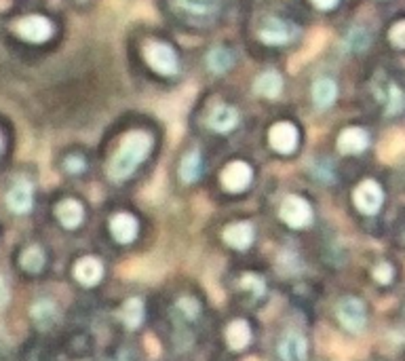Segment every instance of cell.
<instances>
[{
	"label": "cell",
	"mask_w": 405,
	"mask_h": 361,
	"mask_svg": "<svg viewBox=\"0 0 405 361\" xmlns=\"http://www.w3.org/2000/svg\"><path fill=\"white\" fill-rule=\"evenodd\" d=\"M150 148H152V138L148 134H144V132L129 134L122 140V144H120L118 153L114 155V159L110 161V167H108L110 178L116 180V182L127 180L135 169L146 161Z\"/></svg>",
	"instance_id": "obj_1"
},
{
	"label": "cell",
	"mask_w": 405,
	"mask_h": 361,
	"mask_svg": "<svg viewBox=\"0 0 405 361\" xmlns=\"http://www.w3.org/2000/svg\"><path fill=\"white\" fill-rule=\"evenodd\" d=\"M144 57L159 74H165V76L176 74L178 68H180L176 51L165 43H148L144 47Z\"/></svg>",
	"instance_id": "obj_2"
},
{
	"label": "cell",
	"mask_w": 405,
	"mask_h": 361,
	"mask_svg": "<svg viewBox=\"0 0 405 361\" xmlns=\"http://www.w3.org/2000/svg\"><path fill=\"white\" fill-rule=\"evenodd\" d=\"M15 32L30 41V43H45L51 38L53 34V26L47 17L43 15H30V17H24L15 24Z\"/></svg>",
	"instance_id": "obj_3"
},
{
	"label": "cell",
	"mask_w": 405,
	"mask_h": 361,
	"mask_svg": "<svg viewBox=\"0 0 405 361\" xmlns=\"http://www.w3.org/2000/svg\"><path fill=\"white\" fill-rule=\"evenodd\" d=\"M281 220L290 224L292 228H302L311 224L313 220V209L302 197H287L281 205Z\"/></svg>",
	"instance_id": "obj_4"
},
{
	"label": "cell",
	"mask_w": 405,
	"mask_h": 361,
	"mask_svg": "<svg viewBox=\"0 0 405 361\" xmlns=\"http://www.w3.org/2000/svg\"><path fill=\"white\" fill-rule=\"evenodd\" d=\"M296 34H298V28L290 22H283V20H270L260 30V38L266 45H285V43L294 41Z\"/></svg>",
	"instance_id": "obj_5"
},
{
	"label": "cell",
	"mask_w": 405,
	"mask_h": 361,
	"mask_svg": "<svg viewBox=\"0 0 405 361\" xmlns=\"http://www.w3.org/2000/svg\"><path fill=\"white\" fill-rule=\"evenodd\" d=\"M338 319L350 332H361L365 327V309L357 298H344L338 306Z\"/></svg>",
	"instance_id": "obj_6"
},
{
	"label": "cell",
	"mask_w": 405,
	"mask_h": 361,
	"mask_svg": "<svg viewBox=\"0 0 405 361\" xmlns=\"http://www.w3.org/2000/svg\"><path fill=\"white\" fill-rule=\"evenodd\" d=\"M355 205H357L363 213H367V215L376 213V211L380 209V205H382V188H380L376 182H371V180L363 182V184L355 190Z\"/></svg>",
	"instance_id": "obj_7"
},
{
	"label": "cell",
	"mask_w": 405,
	"mask_h": 361,
	"mask_svg": "<svg viewBox=\"0 0 405 361\" xmlns=\"http://www.w3.org/2000/svg\"><path fill=\"white\" fill-rule=\"evenodd\" d=\"M270 146L283 155L294 153L298 146V129L292 123H277L270 129Z\"/></svg>",
	"instance_id": "obj_8"
},
{
	"label": "cell",
	"mask_w": 405,
	"mask_h": 361,
	"mask_svg": "<svg viewBox=\"0 0 405 361\" xmlns=\"http://www.w3.org/2000/svg\"><path fill=\"white\" fill-rule=\"evenodd\" d=\"M251 182V167L243 161L230 163L224 174H222V184L230 190V192H239L243 188H247Z\"/></svg>",
	"instance_id": "obj_9"
},
{
	"label": "cell",
	"mask_w": 405,
	"mask_h": 361,
	"mask_svg": "<svg viewBox=\"0 0 405 361\" xmlns=\"http://www.w3.org/2000/svg\"><path fill=\"white\" fill-rule=\"evenodd\" d=\"M279 355L283 361H304L306 359V340L298 332H287L281 338Z\"/></svg>",
	"instance_id": "obj_10"
},
{
	"label": "cell",
	"mask_w": 405,
	"mask_h": 361,
	"mask_svg": "<svg viewBox=\"0 0 405 361\" xmlns=\"http://www.w3.org/2000/svg\"><path fill=\"white\" fill-rule=\"evenodd\" d=\"M239 123V112L226 104H220L211 110L209 114V127L213 132H220V134H226L230 129H234Z\"/></svg>",
	"instance_id": "obj_11"
},
{
	"label": "cell",
	"mask_w": 405,
	"mask_h": 361,
	"mask_svg": "<svg viewBox=\"0 0 405 361\" xmlns=\"http://www.w3.org/2000/svg\"><path fill=\"white\" fill-rule=\"evenodd\" d=\"M369 144V138L363 129L359 127H348L342 132V136L338 138V148L344 153V155H359L367 148Z\"/></svg>",
	"instance_id": "obj_12"
},
{
	"label": "cell",
	"mask_w": 405,
	"mask_h": 361,
	"mask_svg": "<svg viewBox=\"0 0 405 361\" xmlns=\"http://www.w3.org/2000/svg\"><path fill=\"white\" fill-rule=\"evenodd\" d=\"M224 241L234 248V250H247L253 241V228L247 222H239V224H230L224 230Z\"/></svg>",
	"instance_id": "obj_13"
},
{
	"label": "cell",
	"mask_w": 405,
	"mask_h": 361,
	"mask_svg": "<svg viewBox=\"0 0 405 361\" xmlns=\"http://www.w3.org/2000/svg\"><path fill=\"white\" fill-rule=\"evenodd\" d=\"M7 205H9L11 211H15V213H26V211H30V207H32V186H30V182H26V180L17 182V184L9 190V194H7Z\"/></svg>",
	"instance_id": "obj_14"
},
{
	"label": "cell",
	"mask_w": 405,
	"mask_h": 361,
	"mask_svg": "<svg viewBox=\"0 0 405 361\" xmlns=\"http://www.w3.org/2000/svg\"><path fill=\"white\" fill-rule=\"evenodd\" d=\"M110 230H112L114 239L120 241V243H131L135 234H138V222H135V218L129 213H118L112 218Z\"/></svg>",
	"instance_id": "obj_15"
},
{
	"label": "cell",
	"mask_w": 405,
	"mask_h": 361,
	"mask_svg": "<svg viewBox=\"0 0 405 361\" xmlns=\"http://www.w3.org/2000/svg\"><path fill=\"white\" fill-rule=\"evenodd\" d=\"M101 273H104L101 262L95 258H83L74 267V275L83 285H95L101 279Z\"/></svg>",
	"instance_id": "obj_16"
},
{
	"label": "cell",
	"mask_w": 405,
	"mask_h": 361,
	"mask_svg": "<svg viewBox=\"0 0 405 361\" xmlns=\"http://www.w3.org/2000/svg\"><path fill=\"white\" fill-rule=\"evenodd\" d=\"M283 89V78L279 76V72L268 70L264 74H260V78L255 80V91L264 97H277Z\"/></svg>",
	"instance_id": "obj_17"
},
{
	"label": "cell",
	"mask_w": 405,
	"mask_h": 361,
	"mask_svg": "<svg viewBox=\"0 0 405 361\" xmlns=\"http://www.w3.org/2000/svg\"><path fill=\"white\" fill-rule=\"evenodd\" d=\"M57 218L66 228H76L83 222V205L78 201H64L57 205Z\"/></svg>",
	"instance_id": "obj_18"
},
{
	"label": "cell",
	"mask_w": 405,
	"mask_h": 361,
	"mask_svg": "<svg viewBox=\"0 0 405 361\" xmlns=\"http://www.w3.org/2000/svg\"><path fill=\"white\" fill-rule=\"evenodd\" d=\"M226 340H228V344H230L234 351L245 348V346L249 344V340H251V330H249L247 321H243V319L232 321V323L228 325V330H226Z\"/></svg>",
	"instance_id": "obj_19"
},
{
	"label": "cell",
	"mask_w": 405,
	"mask_h": 361,
	"mask_svg": "<svg viewBox=\"0 0 405 361\" xmlns=\"http://www.w3.org/2000/svg\"><path fill=\"white\" fill-rule=\"evenodd\" d=\"M336 95H338L336 83L329 80V78H321V80H317L315 87H313V99H315V104H317L319 108H329V106L334 104Z\"/></svg>",
	"instance_id": "obj_20"
},
{
	"label": "cell",
	"mask_w": 405,
	"mask_h": 361,
	"mask_svg": "<svg viewBox=\"0 0 405 361\" xmlns=\"http://www.w3.org/2000/svg\"><path fill=\"white\" fill-rule=\"evenodd\" d=\"M59 313H57V306L51 302V300H38L34 306H32V319L41 325V327H49L57 321Z\"/></svg>",
	"instance_id": "obj_21"
},
{
	"label": "cell",
	"mask_w": 405,
	"mask_h": 361,
	"mask_svg": "<svg viewBox=\"0 0 405 361\" xmlns=\"http://www.w3.org/2000/svg\"><path fill=\"white\" fill-rule=\"evenodd\" d=\"M120 319L127 327H138L144 319V304L140 298H129L120 309Z\"/></svg>",
	"instance_id": "obj_22"
},
{
	"label": "cell",
	"mask_w": 405,
	"mask_h": 361,
	"mask_svg": "<svg viewBox=\"0 0 405 361\" xmlns=\"http://www.w3.org/2000/svg\"><path fill=\"white\" fill-rule=\"evenodd\" d=\"M173 3L190 15H211L215 11L213 0H173Z\"/></svg>",
	"instance_id": "obj_23"
},
{
	"label": "cell",
	"mask_w": 405,
	"mask_h": 361,
	"mask_svg": "<svg viewBox=\"0 0 405 361\" xmlns=\"http://www.w3.org/2000/svg\"><path fill=\"white\" fill-rule=\"evenodd\" d=\"M180 176L184 182H194L201 176V157L199 153H190L184 157L182 167H180Z\"/></svg>",
	"instance_id": "obj_24"
},
{
	"label": "cell",
	"mask_w": 405,
	"mask_h": 361,
	"mask_svg": "<svg viewBox=\"0 0 405 361\" xmlns=\"http://www.w3.org/2000/svg\"><path fill=\"white\" fill-rule=\"evenodd\" d=\"M232 62H234V57H232V53L228 51V49H213L211 53H209V57H207V64H209V68L213 70V72H226L230 66H232Z\"/></svg>",
	"instance_id": "obj_25"
},
{
	"label": "cell",
	"mask_w": 405,
	"mask_h": 361,
	"mask_svg": "<svg viewBox=\"0 0 405 361\" xmlns=\"http://www.w3.org/2000/svg\"><path fill=\"white\" fill-rule=\"evenodd\" d=\"M45 264V254L41 248H28L24 254H22V267L30 273H36L41 271Z\"/></svg>",
	"instance_id": "obj_26"
},
{
	"label": "cell",
	"mask_w": 405,
	"mask_h": 361,
	"mask_svg": "<svg viewBox=\"0 0 405 361\" xmlns=\"http://www.w3.org/2000/svg\"><path fill=\"white\" fill-rule=\"evenodd\" d=\"M388 97H386V112L388 114H397V112H401V106H403V95H401V91L395 87V85H390L388 87Z\"/></svg>",
	"instance_id": "obj_27"
},
{
	"label": "cell",
	"mask_w": 405,
	"mask_h": 361,
	"mask_svg": "<svg viewBox=\"0 0 405 361\" xmlns=\"http://www.w3.org/2000/svg\"><path fill=\"white\" fill-rule=\"evenodd\" d=\"M241 285L249 292H253V296H262L264 294V281L255 275H245L241 279Z\"/></svg>",
	"instance_id": "obj_28"
},
{
	"label": "cell",
	"mask_w": 405,
	"mask_h": 361,
	"mask_svg": "<svg viewBox=\"0 0 405 361\" xmlns=\"http://www.w3.org/2000/svg\"><path fill=\"white\" fill-rule=\"evenodd\" d=\"M178 309H182V311H184L182 315H186L188 319H194L197 313H199V302L192 300V298H182V300L178 302Z\"/></svg>",
	"instance_id": "obj_29"
},
{
	"label": "cell",
	"mask_w": 405,
	"mask_h": 361,
	"mask_svg": "<svg viewBox=\"0 0 405 361\" xmlns=\"http://www.w3.org/2000/svg\"><path fill=\"white\" fill-rule=\"evenodd\" d=\"M374 275H376V279H378L380 283H390V279H392V269H390L386 262H382V264H378V267L374 269Z\"/></svg>",
	"instance_id": "obj_30"
},
{
	"label": "cell",
	"mask_w": 405,
	"mask_h": 361,
	"mask_svg": "<svg viewBox=\"0 0 405 361\" xmlns=\"http://www.w3.org/2000/svg\"><path fill=\"white\" fill-rule=\"evenodd\" d=\"M64 165H66V169H68V171H72V174H78V171H83V169L87 167L85 159H80V157H76V155L68 157Z\"/></svg>",
	"instance_id": "obj_31"
},
{
	"label": "cell",
	"mask_w": 405,
	"mask_h": 361,
	"mask_svg": "<svg viewBox=\"0 0 405 361\" xmlns=\"http://www.w3.org/2000/svg\"><path fill=\"white\" fill-rule=\"evenodd\" d=\"M403 32H405V24H403V22H399V24L392 28V32H390V41H392V43H395V47H399V49H403V47H405Z\"/></svg>",
	"instance_id": "obj_32"
},
{
	"label": "cell",
	"mask_w": 405,
	"mask_h": 361,
	"mask_svg": "<svg viewBox=\"0 0 405 361\" xmlns=\"http://www.w3.org/2000/svg\"><path fill=\"white\" fill-rule=\"evenodd\" d=\"M7 300H9V288H7L5 279L0 277V306H5V304H7Z\"/></svg>",
	"instance_id": "obj_33"
},
{
	"label": "cell",
	"mask_w": 405,
	"mask_h": 361,
	"mask_svg": "<svg viewBox=\"0 0 405 361\" xmlns=\"http://www.w3.org/2000/svg\"><path fill=\"white\" fill-rule=\"evenodd\" d=\"M313 3L319 7V9H332L338 5V0H313Z\"/></svg>",
	"instance_id": "obj_34"
}]
</instances>
